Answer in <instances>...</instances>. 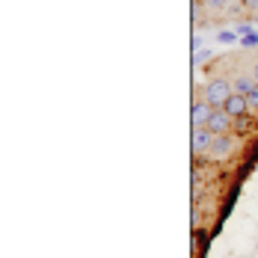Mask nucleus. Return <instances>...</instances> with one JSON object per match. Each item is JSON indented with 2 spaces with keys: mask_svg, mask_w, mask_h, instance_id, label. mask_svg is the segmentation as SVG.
<instances>
[{
  "mask_svg": "<svg viewBox=\"0 0 258 258\" xmlns=\"http://www.w3.org/2000/svg\"><path fill=\"white\" fill-rule=\"evenodd\" d=\"M232 89H234V83H229L226 78L208 80V86H205V101L211 104V107H223V104L229 101Z\"/></svg>",
  "mask_w": 258,
  "mask_h": 258,
  "instance_id": "nucleus-1",
  "label": "nucleus"
},
{
  "mask_svg": "<svg viewBox=\"0 0 258 258\" xmlns=\"http://www.w3.org/2000/svg\"><path fill=\"white\" fill-rule=\"evenodd\" d=\"M211 143H214V134H211L208 128H193V137H190V149H193V155L208 152Z\"/></svg>",
  "mask_w": 258,
  "mask_h": 258,
  "instance_id": "nucleus-2",
  "label": "nucleus"
},
{
  "mask_svg": "<svg viewBox=\"0 0 258 258\" xmlns=\"http://www.w3.org/2000/svg\"><path fill=\"white\" fill-rule=\"evenodd\" d=\"M232 128V116L223 110V107H217L214 113H211V122H208V131L217 137V134H226V131Z\"/></svg>",
  "mask_w": 258,
  "mask_h": 258,
  "instance_id": "nucleus-3",
  "label": "nucleus"
},
{
  "mask_svg": "<svg viewBox=\"0 0 258 258\" xmlns=\"http://www.w3.org/2000/svg\"><path fill=\"white\" fill-rule=\"evenodd\" d=\"M211 113H214V107L211 104H193V110H190V125L193 128H208V122H211Z\"/></svg>",
  "mask_w": 258,
  "mask_h": 258,
  "instance_id": "nucleus-4",
  "label": "nucleus"
},
{
  "mask_svg": "<svg viewBox=\"0 0 258 258\" xmlns=\"http://www.w3.org/2000/svg\"><path fill=\"white\" fill-rule=\"evenodd\" d=\"M223 110H226L232 119H237V116H243V113L249 110V101H246V95L237 92V95H229V101L223 104Z\"/></svg>",
  "mask_w": 258,
  "mask_h": 258,
  "instance_id": "nucleus-5",
  "label": "nucleus"
},
{
  "mask_svg": "<svg viewBox=\"0 0 258 258\" xmlns=\"http://www.w3.org/2000/svg\"><path fill=\"white\" fill-rule=\"evenodd\" d=\"M229 152H232V140L226 134H217L214 143H211V149H208V155L214 157V160H220V157H226Z\"/></svg>",
  "mask_w": 258,
  "mask_h": 258,
  "instance_id": "nucleus-6",
  "label": "nucleus"
},
{
  "mask_svg": "<svg viewBox=\"0 0 258 258\" xmlns=\"http://www.w3.org/2000/svg\"><path fill=\"white\" fill-rule=\"evenodd\" d=\"M258 83H255V78H249V75H237L234 78V92H240V95H246V92H252Z\"/></svg>",
  "mask_w": 258,
  "mask_h": 258,
  "instance_id": "nucleus-7",
  "label": "nucleus"
},
{
  "mask_svg": "<svg viewBox=\"0 0 258 258\" xmlns=\"http://www.w3.org/2000/svg\"><path fill=\"white\" fill-rule=\"evenodd\" d=\"M243 45H246V48H249V45H258V36L252 33V30H249L246 36H243Z\"/></svg>",
  "mask_w": 258,
  "mask_h": 258,
  "instance_id": "nucleus-8",
  "label": "nucleus"
},
{
  "mask_svg": "<svg viewBox=\"0 0 258 258\" xmlns=\"http://www.w3.org/2000/svg\"><path fill=\"white\" fill-rule=\"evenodd\" d=\"M246 101H249V107H258V86L252 92H246Z\"/></svg>",
  "mask_w": 258,
  "mask_h": 258,
  "instance_id": "nucleus-9",
  "label": "nucleus"
},
{
  "mask_svg": "<svg viewBox=\"0 0 258 258\" xmlns=\"http://www.w3.org/2000/svg\"><path fill=\"white\" fill-rule=\"evenodd\" d=\"M220 42H234V33H229V30H223V33H220Z\"/></svg>",
  "mask_w": 258,
  "mask_h": 258,
  "instance_id": "nucleus-10",
  "label": "nucleus"
},
{
  "mask_svg": "<svg viewBox=\"0 0 258 258\" xmlns=\"http://www.w3.org/2000/svg\"><path fill=\"white\" fill-rule=\"evenodd\" d=\"M211 6H226V3H232V0H208Z\"/></svg>",
  "mask_w": 258,
  "mask_h": 258,
  "instance_id": "nucleus-11",
  "label": "nucleus"
},
{
  "mask_svg": "<svg viewBox=\"0 0 258 258\" xmlns=\"http://www.w3.org/2000/svg\"><path fill=\"white\" fill-rule=\"evenodd\" d=\"M243 3H246L249 9H258V0H243Z\"/></svg>",
  "mask_w": 258,
  "mask_h": 258,
  "instance_id": "nucleus-12",
  "label": "nucleus"
},
{
  "mask_svg": "<svg viewBox=\"0 0 258 258\" xmlns=\"http://www.w3.org/2000/svg\"><path fill=\"white\" fill-rule=\"evenodd\" d=\"M252 78H255V83H258V66H255V69H252Z\"/></svg>",
  "mask_w": 258,
  "mask_h": 258,
  "instance_id": "nucleus-13",
  "label": "nucleus"
}]
</instances>
